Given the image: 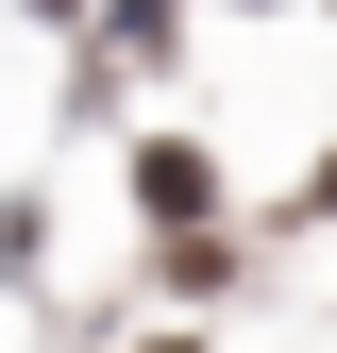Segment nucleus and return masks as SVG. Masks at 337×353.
I'll list each match as a JSON object with an SVG mask.
<instances>
[{"mask_svg": "<svg viewBox=\"0 0 337 353\" xmlns=\"http://www.w3.org/2000/svg\"><path fill=\"white\" fill-rule=\"evenodd\" d=\"M152 353H186V336H152Z\"/></svg>", "mask_w": 337, "mask_h": 353, "instance_id": "obj_1", "label": "nucleus"}]
</instances>
